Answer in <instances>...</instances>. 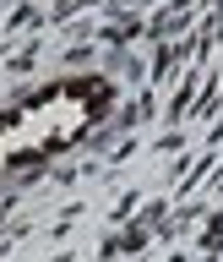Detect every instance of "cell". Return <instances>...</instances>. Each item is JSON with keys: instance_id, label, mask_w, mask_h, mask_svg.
Here are the masks:
<instances>
[{"instance_id": "1", "label": "cell", "mask_w": 223, "mask_h": 262, "mask_svg": "<svg viewBox=\"0 0 223 262\" xmlns=\"http://www.w3.org/2000/svg\"><path fill=\"white\" fill-rule=\"evenodd\" d=\"M109 104H114L109 82L71 77V82L44 88V93L28 98V104H16L11 115H0V180L22 175V169L55 159L65 147H77L82 137L109 115Z\"/></svg>"}]
</instances>
